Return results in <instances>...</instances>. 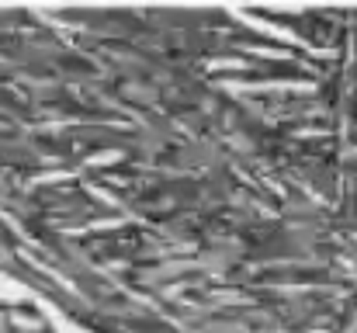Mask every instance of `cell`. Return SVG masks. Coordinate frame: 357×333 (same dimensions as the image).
Instances as JSON below:
<instances>
[{
    "mask_svg": "<svg viewBox=\"0 0 357 333\" xmlns=\"http://www.w3.org/2000/svg\"><path fill=\"white\" fill-rule=\"evenodd\" d=\"M0 333H66L52 316H45L35 302L21 299L7 285H0Z\"/></svg>",
    "mask_w": 357,
    "mask_h": 333,
    "instance_id": "2",
    "label": "cell"
},
{
    "mask_svg": "<svg viewBox=\"0 0 357 333\" xmlns=\"http://www.w3.org/2000/svg\"><path fill=\"white\" fill-rule=\"evenodd\" d=\"M0 285L66 333H357V0L0 3Z\"/></svg>",
    "mask_w": 357,
    "mask_h": 333,
    "instance_id": "1",
    "label": "cell"
}]
</instances>
